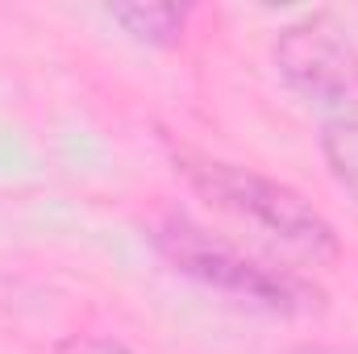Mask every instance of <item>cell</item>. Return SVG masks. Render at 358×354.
<instances>
[{
    "label": "cell",
    "instance_id": "6da1fadb",
    "mask_svg": "<svg viewBox=\"0 0 358 354\" xmlns=\"http://www.w3.org/2000/svg\"><path fill=\"white\" fill-rule=\"evenodd\" d=\"M171 163L196 196H204L217 213H225L300 267H334L342 259V238L334 221L292 183L229 159L200 155L192 146H176Z\"/></svg>",
    "mask_w": 358,
    "mask_h": 354
},
{
    "label": "cell",
    "instance_id": "3957f363",
    "mask_svg": "<svg viewBox=\"0 0 358 354\" xmlns=\"http://www.w3.org/2000/svg\"><path fill=\"white\" fill-rule=\"evenodd\" d=\"M271 63L308 108L329 121L358 117V46L334 17L308 13L283 25L271 42Z\"/></svg>",
    "mask_w": 358,
    "mask_h": 354
},
{
    "label": "cell",
    "instance_id": "52a82bcc",
    "mask_svg": "<svg viewBox=\"0 0 358 354\" xmlns=\"http://www.w3.org/2000/svg\"><path fill=\"white\" fill-rule=\"evenodd\" d=\"M283 354H355V351H342V346H329V342H300V346H287Z\"/></svg>",
    "mask_w": 358,
    "mask_h": 354
},
{
    "label": "cell",
    "instance_id": "277c9868",
    "mask_svg": "<svg viewBox=\"0 0 358 354\" xmlns=\"http://www.w3.org/2000/svg\"><path fill=\"white\" fill-rule=\"evenodd\" d=\"M192 4L176 0H155V4H108L104 17L138 46H155V50H171L183 42L187 21H192Z\"/></svg>",
    "mask_w": 358,
    "mask_h": 354
},
{
    "label": "cell",
    "instance_id": "8992f818",
    "mask_svg": "<svg viewBox=\"0 0 358 354\" xmlns=\"http://www.w3.org/2000/svg\"><path fill=\"white\" fill-rule=\"evenodd\" d=\"M55 354H138L134 346H125L121 338H108V334H67Z\"/></svg>",
    "mask_w": 358,
    "mask_h": 354
},
{
    "label": "cell",
    "instance_id": "5b68a950",
    "mask_svg": "<svg viewBox=\"0 0 358 354\" xmlns=\"http://www.w3.org/2000/svg\"><path fill=\"white\" fill-rule=\"evenodd\" d=\"M321 159L334 183L358 200V117L355 121H325L321 129Z\"/></svg>",
    "mask_w": 358,
    "mask_h": 354
},
{
    "label": "cell",
    "instance_id": "7a4b0ae2",
    "mask_svg": "<svg viewBox=\"0 0 358 354\" xmlns=\"http://www.w3.org/2000/svg\"><path fill=\"white\" fill-rule=\"evenodd\" d=\"M150 242L171 271L242 309L271 313V317H321L329 304L325 288L304 271L259 259L176 208L150 225Z\"/></svg>",
    "mask_w": 358,
    "mask_h": 354
}]
</instances>
